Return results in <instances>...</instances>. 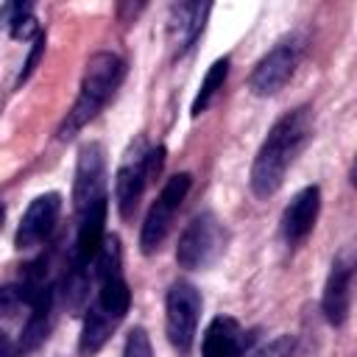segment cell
Masks as SVG:
<instances>
[{"instance_id": "obj_1", "label": "cell", "mask_w": 357, "mask_h": 357, "mask_svg": "<svg viewBox=\"0 0 357 357\" xmlns=\"http://www.w3.org/2000/svg\"><path fill=\"white\" fill-rule=\"evenodd\" d=\"M92 276L98 282V296L92 307L86 310L84 329L78 337V351L81 357H95L112 332L120 326L131 307V290L123 276V248L117 234H106L95 262H92Z\"/></svg>"}, {"instance_id": "obj_2", "label": "cell", "mask_w": 357, "mask_h": 357, "mask_svg": "<svg viewBox=\"0 0 357 357\" xmlns=\"http://www.w3.org/2000/svg\"><path fill=\"white\" fill-rule=\"evenodd\" d=\"M310 137H312V109L310 106H298L273 123V128L262 139V145L254 156V165H251V192L257 198H271L282 187L287 167L304 151Z\"/></svg>"}, {"instance_id": "obj_3", "label": "cell", "mask_w": 357, "mask_h": 357, "mask_svg": "<svg viewBox=\"0 0 357 357\" xmlns=\"http://www.w3.org/2000/svg\"><path fill=\"white\" fill-rule=\"evenodd\" d=\"M123 75H126V61L117 53L100 50V53L89 56L78 98L59 126V139H73L89 120H95L98 112L112 100L117 86L123 84Z\"/></svg>"}, {"instance_id": "obj_4", "label": "cell", "mask_w": 357, "mask_h": 357, "mask_svg": "<svg viewBox=\"0 0 357 357\" xmlns=\"http://www.w3.org/2000/svg\"><path fill=\"white\" fill-rule=\"evenodd\" d=\"M162 159H165V148H148L145 137H139L137 142L128 145L120 167H117V178H114V201H117V212L120 218H131L148 181L162 170Z\"/></svg>"}, {"instance_id": "obj_5", "label": "cell", "mask_w": 357, "mask_h": 357, "mask_svg": "<svg viewBox=\"0 0 357 357\" xmlns=\"http://www.w3.org/2000/svg\"><path fill=\"white\" fill-rule=\"evenodd\" d=\"M226 251V229L212 212H204L187 223L176 245V262L187 271H204Z\"/></svg>"}, {"instance_id": "obj_6", "label": "cell", "mask_w": 357, "mask_h": 357, "mask_svg": "<svg viewBox=\"0 0 357 357\" xmlns=\"http://www.w3.org/2000/svg\"><path fill=\"white\" fill-rule=\"evenodd\" d=\"M190 173H176L167 178V184L162 187V192L156 195V201L151 204L148 215H145V223H142V231H139V248L142 254H153L162 248V243L167 240L170 229H173V220H176V212L181 206V201L187 198L190 192Z\"/></svg>"}, {"instance_id": "obj_7", "label": "cell", "mask_w": 357, "mask_h": 357, "mask_svg": "<svg viewBox=\"0 0 357 357\" xmlns=\"http://www.w3.org/2000/svg\"><path fill=\"white\" fill-rule=\"evenodd\" d=\"M198 315H201V293L190 282H173L165 298V329L170 346L181 357L192 351Z\"/></svg>"}, {"instance_id": "obj_8", "label": "cell", "mask_w": 357, "mask_h": 357, "mask_svg": "<svg viewBox=\"0 0 357 357\" xmlns=\"http://www.w3.org/2000/svg\"><path fill=\"white\" fill-rule=\"evenodd\" d=\"M298 56H301V42L298 39H284L279 42L276 47H271L254 67L251 78H248V86L254 95L259 98H271L276 95L287 81L290 75L296 73V64H298Z\"/></svg>"}, {"instance_id": "obj_9", "label": "cell", "mask_w": 357, "mask_h": 357, "mask_svg": "<svg viewBox=\"0 0 357 357\" xmlns=\"http://www.w3.org/2000/svg\"><path fill=\"white\" fill-rule=\"evenodd\" d=\"M354 279H357V254L343 248L329 268L326 276V287H324V315L332 326H343L349 318V307H351V293H354Z\"/></svg>"}, {"instance_id": "obj_10", "label": "cell", "mask_w": 357, "mask_h": 357, "mask_svg": "<svg viewBox=\"0 0 357 357\" xmlns=\"http://www.w3.org/2000/svg\"><path fill=\"white\" fill-rule=\"evenodd\" d=\"M106 198V156L98 142H86L78 153L75 181H73V206L84 215L95 201Z\"/></svg>"}, {"instance_id": "obj_11", "label": "cell", "mask_w": 357, "mask_h": 357, "mask_svg": "<svg viewBox=\"0 0 357 357\" xmlns=\"http://www.w3.org/2000/svg\"><path fill=\"white\" fill-rule=\"evenodd\" d=\"M59 212H61V195L59 192H45V195H36L25 215L20 218V226H17V248H33L39 243H45L59 220Z\"/></svg>"}, {"instance_id": "obj_12", "label": "cell", "mask_w": 357, "mask_h": 357, "mask_svg": "<svg viewBox=\"0 0 357 357\" xmlns=\"http://www.w3.org/2000/svg\"><path fill=\"white\" fill-rule=\"evenodd\" d=\"M321 212V190L318 187H304L301 192L293 195V201L282 212V237L287 245H298L315 226Z\"/></svg>"}, {"instance_id": "obj_13", "label": "cell", "mask_w": 357, "mask_h": 357, "mask_svg": "<svg viewBox=\"0 0 357 357\" xmlns=\"http://www.w3.org/2000/svg\"><path fill=\"white\" fill-rule=\"evenodd\" d=\"M106 198L95 201L84 215H78V234H75V245H73V265L81 268H92L106 234H103V223H106Z\"/></svg>"}, {"instance_id": "obj_14", "label": "cell", "mask_w": 357, "mask_h": 357, "mask_svg": "<svg viewBox=\"0 0 357 357\" xmlns=\"http://www.w3.org/2000/svg\"><path fill=\"white\" fill-rule=\"evenodd\" d=\"M209 8H212L209 3H173L170 6L167 36H170V45L178 56L195 45L198 33L204 31V20H206Z\"/></svg>"}, {"instance_id": "obj_15", "label": "cell", "mask_w": 357, "mask_h": 357, "mask_svg": "<svg viewBox=\"0 0 357 357\" xmlns=\"http://www.w3.org/2000/svg\"><path fill=\"white\" fill-rule=\"evenodd\" d=\"M53 310H56V287L47 284L31 304V312L25 318V326H22V337H20V357L22 354H31L50 332L53 326Z\"/></svg>"}, {"instance_id": "obj_16", "label": "cell", "mask_w": 357, "mask_h": 357, "mask_svg": "<svg viewBox=\"0 0 357 357\" xmlns=\"http://www.w3.org/2000/svg\"><path fill=\"white\" fill-rule=\"evenodd\" d=\"M243 351H245L243 326L229 315L212 318V324L206 326V335H204L201 357H243Z\"/></svg>"}, {"instance_id": "obj_17", "label": "cell", "mask_w": 357, "mask_h": 357, "mask_svg": "<svg viewBox=\"0 0 357 357\" xmlns=\"http://www.w3.org/2000/svg\"><path fill=\"white\" fill-rule=\"evenodd\" d=\"M226 75H229V59L223 56V59H218V61L206 70V75H204V81H201V86H198V95H195V100H192V109H190L192 117H198L201 112L209 109V103L215 100V95L223 89Z\"/></svg>"}, {"instance_id": "obj_18", "label": "cell", "mask_w": 357, "mask_h": 357, "mask_svg": "<svg viewBox=\"0 0 357 357\" xmlns=\"http://www.w3.org/2000/svg\"><path fill=\"white\" fill-rule=\"evenodd\" d=\"M3 22L8 25V33L14 39H36L42 36L39 33V25L33 20V6L31 3H6L3 6Z\"/></svg>"}, {"instance_id": "obj_19", "label": "cell", "mask_w": 357, "mask_h": 357, "mask_svg": "<svg viewBox=\"0 0 357 357\" xmlns=\"http://www.w3.org/2000/svg\"><path fill=\"white\" fill-rule=\"evenodd\" d=\"M123 357H153L151 351V340H148V332L142 326L131 329L128 337H126V346H123Z\"/></svg>"}, {"instance_id": "obj_20", "label": "cell", "mask_w": 357, "mask_h": 357, "mask_svg": "<svg viewBox=\"0 0 357 357\" xmlns=\"http://www.w3.org/2000/svg\"><path fill=\"white\" fill-rule=\"evenodd\" d=\"M293 346H296V340H293L290 335H279V337H273L271 343H265L262 349H257L251 357H290Z\"/></svg>"}, {"instance_id": "obj_21", "label": "cell", "mask_w": 357, "mask_h": 357, "mask_svg": "<svg viewBox=\"0 0 357 357\" xmlns=\"http://www.w3.org/2000/svg\"><path fill=\"white\" fill-rule=\"evenodd\" d=\"M42 53H45V33H42L39 39H33V47H31V53H28V59H25V64H22V70H20V75H17V84H25V81H28V75L36 70Z\"/></svg>"}, {"instance_id": "obj_22", "label": "cell", "mask_w": 357, "mask_h": 357, "mask_svg": "<svg viewBox=\"0 0 357 357\" xmlns=\"http://www.w3.org/2000/svg\"><path fill=\"white\" fill-rule=\"evenodd\" d=\"M17 354H20V349H14L11 346V337L3 332V357H17Z\"/></svg>"}, {"instance_id": "obj_23", "label": "cell", "mask_w": 357, "mask_h": 357, "mask_svg": "<svg viewBox=\"0 0 357 357\" xmlns=\"http://www.w3.org/2000/svg\"><path fill=\"white\" fill-rule=\"evenodd\" d=\"M349 178H351V184L357 187V159H354V165H351V173H349Z\"/></svg>"}]
</instances>
